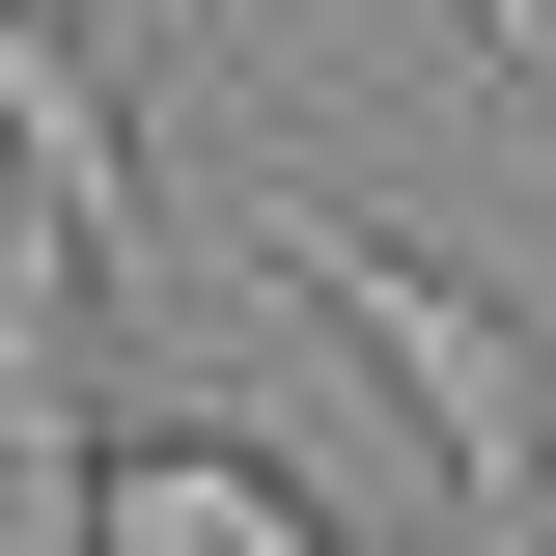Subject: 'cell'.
I'll list each match as a JSON object with an SVG mask.
<instances>
[{"instance_id": "2", "label": "cell", "mask_w": 556, "mask_h": 556, "mask_svg": "<svg viewBox=\"0 0 556 556\" xmlns=\"http://www.w3.org/2000/svg\"><path fill=\"white\" fill-rule=\"evenodd\" d=\"M0 195L56 223V251L112 278V306L167 278V167H139V112H112V56H84L56 0H0Z\"/></svg>"}, {"instance_id": "3", "label": "cell", "mask_w": 556, "mask_h": 556, "mask_svg": "<svg viewBox=\"0 0 556 556\" xmlns=\"http://www.w3.org/2000/svg\"><path fill=\"white\" fill-rule=\"evenodd\" d=\"M112 556H334V501L223 417H112Z\"/></svg>"}, {"instance_id": "4", "label": "cell", "mask_w": 556, "mask_h": 556, "mask_svg": "<svg viewBox=\"0 0 556 556\" xmlns=\"http://www.w3.org/2000/svg\"><path fill=\"white\" fill-rule=\"evenodd\" d=\"M529 556H556V529H529Z\"/></svg>"}, {"instance_id": "1", "label": "cell", "mask_w": 556, "mask_h": 556, "mask_svg": "<svg viewBox=\"0 0 556 556\" xmlns=\"http://www.w3.org/2000/svg\"><path fill=\"white\" fill-rule=\"evenodd\" d=\"M223 223H251V251H278V278H306V306L362 334V390L417 417V473L473 501V556H529V529H556V362H529V306H501L473 251H417V223H362L334 167H251Z\"/></svg>"}]
</instances>
